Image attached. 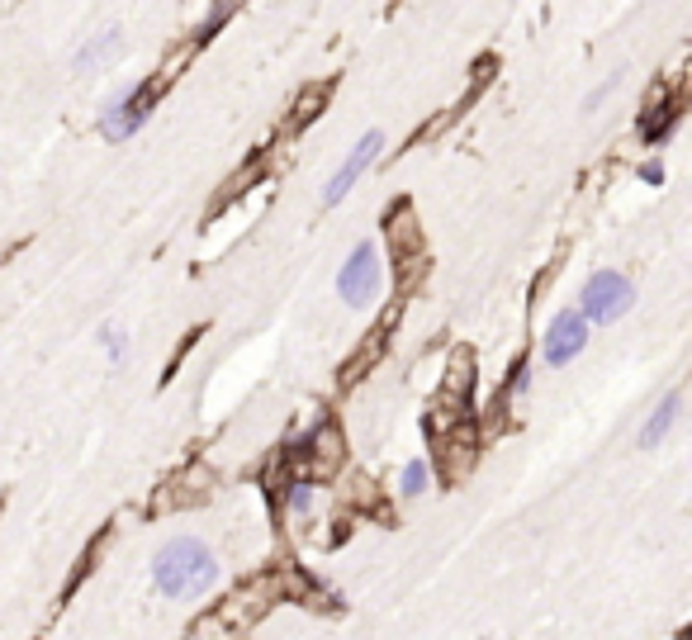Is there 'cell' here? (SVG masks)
I'll return each instance as SVG.
<instances>
[{"label":"cell","mask_w":692,"mask_h":640,"mask_svg":"<svg viewBox=\"0 0 692 640\" xmlns=\"http://www.w3.org/2000/svg\"><path fill=\"white\" fill-rule=\"evenodd\" d=\"M219 579V560H214V550L195 541V536H171L157 555H152V584L162 598H204L209 588Z\"/></svg>","instance_id":"obj_1"},{"label":"cell","mask_w":692,"mask_h":640,"mask_svg":"<svg viewBox=\"0 0 692 640\" xmlns=\"http://www.w3.org/2000/svg\"><path fill=\"white\" fill-rule=\"evenodd\" d=\"M636 304V285L621 271H593L579 290V318L593 328V323H617L626 318Z\"/></svg>","instance_id":"obj_2"},{"label":"cell","mask_w":692,"mask_h":640,"mask_svg":"<svg viewBox=\"0 0 692 640\" xmlns=\"http://www.w3.org/2000/svg\"><path fill=\"white\" fill-rule=\"evenodd\" d=\"M384 285V261H380V247L375 242H361L356 252L342 261V271H337V294H342L351 309H361L370 304Z\"/></svg>","instance_id":"obj_3"},{"label":"cell","mask_w":692,"mask_h":640,"mask_svg":"<svg viewBox=\"0 0 692 640\" xmlns=\"http://www.w3.org/2000/svg\"><path fill=\"white\" fill-rule=\"evenodd\" d=\"M157 91H162V86H157L152 76H147L143 86H133V91H128L124 100H114L110 110L100 114V133H105L110 143H124V138H133V133H138V128H143L147 119H152Z\"/></svg>","instance_id":"obj_4"},{"label":"cell","mask_w":692,"mask_h":640,"mask_svg":"<svg viewBox=\"0 0 692 640\" xmlns=\"http://www.w3.org/2000/svg\"><path fill=\"white\" fill-rule=\"evenodd\" d=\"M583 347H588V323L579 318V309H560L550 318L546 337H541V361L560 370L569 361H579Z\"/></svg>","instance_id":"obj_5"},{"label":"cell","mask_w":692,"mask_h":640,"mask_svg":"<svg viewBox=\"0 0 692 640\" xmlns=\"http://www.w3.org/2000/svg\"><path fill=\"white\" fill-rule=\"evenodd\" d=\"M380 152H384V133H380V128H370L361 143L346 152V162L337 166V176H332L328 190H323V204H328V209H332V204H342L346 195H351V185H356L365 171L375 166V157H380Z\"/></svg>","instance_id":"obj_6"},{"label":"cell","mask_w":692,"mask_h":640,"mask_svg":"<svg viewBox=\"0 0 692 640\" xmlns=\"http://www.w3.org/2000/svg\"><path fill=\"white\" fill-rule=\"evenodd\" d=\"M380 228H384V242H389V256H394V261H399V256H413V252H427V238H422V228H418V209L408 200L389 204Z\"/></svg>","instance_id":"obj_7"},{"label":"cell","mask_w":692,"mask_h":640,"mask_svg":"<svg viewBox=\"0 0 692 640\" xmlns=\"http://www.w3.org/2000/svg\"><path fill=\"white\" fill-rule=\"evenodd\" d=\"M437 456H441V475L446 479H465L470 475L474 456H479V432H474L470 422H456V427H446L437 437Z\"/></svg>","instance_id":"obj_8"},{"label":"cell","mask_w":692,"mask_h":640,"mask_svg":"<svg viewBox=\"0 0 692 640\" xmlns=\"http://www.w3.org/2000/svg\"><path fill=\"white\" fill-rule=\"evenodd\" d=\"M389 328H394V313H384L375 328L365 332V342L356 347V356L342 366V384H361L365 380V370H375L380 366V356H384V342H389Z\"/></svg>","instance_id":"obj_9"},{"label":"cell","mask_w":692,"mask_h":640,"mask_svg":"<svg viewBox=\"0 0 692 640\" xmlns=\"http://www.w3.org/2000/svg\"><path fill=\"white\" fill-rule=\"evenodd\" d=\"M678 119H683V100H650L645 114H640V143L664 147L669 143V133L678 128Z\"/></svg>","instance_id":"obj_10"},{"label":"cell","mask_w":692,"mask_h":640,"mask_svg":"<svg viewBox=\"0 0 692 640\" xmlns=\"http://www.w3.org/2000/svg\"><path fill=\"white\" fill-rule=\"evenodd\" d=\"M678 408H683V394H664L659 399V408L645 418V427H640V451H655V446H664V437L674 432V422H678Z\"/></svg>","instance_id":"obj_11"},{"label":"cell","mask_w":692,"mask_h":640,"mask_svg":"<svg viewBox=\"0 0 692 640\" xmlns=\"http://www.w3.org/2000/svg\"><path fill=\"white\" fill-rule=\"evenodd\" d=\"M119 48H124V29H105V34H95L91 43L76 53L72 67H76V72H95V67H100V62H110Z\"/></svg>","instance_id":"obj_12"},{"label":"cell","mask_w":692,"mask_h":640,"mask_svg":"<svg viewBox=\"0 0 692 640\" xmlns=\"http://www.w3.org/2000/svg\"><path fill=\"white\" fill-rule=\"evenodd\" d=\"M328 95H332V81H318V86H304L299 91V100H294V114L285 119V128H304V124H313L318 114H323V105H328Z\"/></svg>","instance_id":"obj_13"},{"label":"cell","mask_w":692,"mask_h":640,"mask_svg":"<svg viewBox=\"0 0 692 640\" xmlns=\"http://www.w3.org/2000/svg\"><path fill=\"white\" fill-rule=\"evenodd\" d=\"M280 503H285V512H290L294 522H304V517H313V503H318V489H313V479H285V489H280Z\"/></svg>","instance_id":"obj_14"},{"label":"cell","mask_w":692,"mask_h":640,"mask_svg":"<svg viewBox=\"0 0 692 640\" xmlns=\"http://www.w3.org/2000/svg\"><path fill=\"white\" fill-rule=\"evenodd\" d=\"M427 484H432V465H427V460H408L403 475H399V494L418 498V494H427Z\"/></svg>","instance_id":"obj_15"},{"label":"cell","mask_w":692,"mask_h":640,"mask_svg":"<svg viewBox=\"0 0 692 640\" xmlns=\"http://www.w3.org/2000/svg\"><path fill=\"white\" fill-rule=\"evenodd\" d=\"M100 347H105V356H110V366H124V356H128V337L114 323H105L100 328Z\"/></svg>","instance_id":"obj_16"},{"label":"cell","mask_w":692,"mask_h":640,"mask_svg":"<svg viewBox=\"0 0 692 640\" xmlns=\"http://www.w3.org/2000/svg\"><path fill=\"white\" fill-rule=\"evenodd\" d=\"M612 91H617V76H607L602 86H593V91H588V100H583V110L593 114V110H598V105H602V100H607Z\"/></svg>","instance_id":"obj_17"},{"label":"cell","mask_w":692,"mask_h":640,"mask_svg":"<svg viewBox=\"0 0 692 640\" xmlns=\"http://www.w3.org/2000/svg\"><path fill=\"white\" fill-rule=\"evenodd\" d=\"M636 176H640L645 185H659V181H664V166H659V162H640Z\"/></svg>","instance_id":"obj_18"},{"label":"cell","mask_w":692,"mask_h":640,"mask_svg":"<svg viewBox=\"0 0 692 640\" xmlns=\"http://www.w3.org/2000/svg\"><path fill=\"white\" fill-rule=\"evenodd\" d=\"M181 640H204V631H190V636H181Z\"/></svg>","instance_id":"obj_19"}]
</instances>
